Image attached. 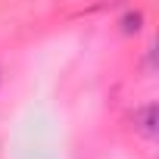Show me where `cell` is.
I'll return each instance as SVG.
<instances>
[{
	"mask_svg": "<svg viewBox=\"0 0 159 159\" xmlns=\"http://www.w3.org/2000/svg\"><path fill=\"white\" fill-rule=\"evenodd\" d=\"M119 25H122V31H125V34H137V31H140V25H143V13H140V10H128V13L122 16V22H119Z\"/></svg>",
	"mask_w": 159,
	"mask_h": 159,
	"instance_id": "cell-2",
	"label": "cell"
},
{
	"mask_svg": "<svg viewBox=\"0 0 159 159\" xmlns=\"http://www.w3.org/2000/svg\"><path fill=\"white\" fill-rule=\"evenodd\" d=\"M134 131L143 137H156V103H147L134 112Z\"/></svg>",
	"mask_w": 159,
	"mask_h": 159,
	"instance_id": "cell-1",
	"label": "cell"
}]
</instances>
